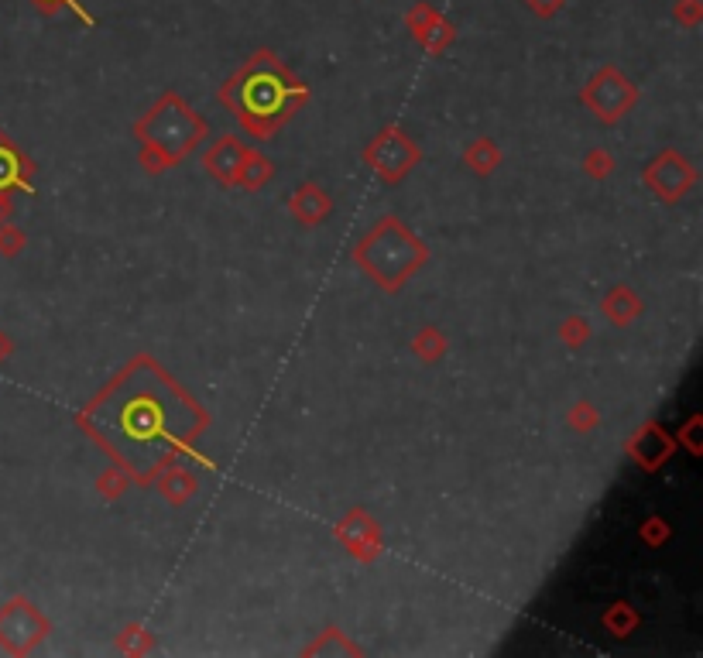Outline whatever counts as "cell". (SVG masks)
Wrapping results in <instances>:
<instances>
[{"instance_id":"1","label":"cell","mask_w":703,"mask_h":658,"mask_svg":"<svg viewBox=\"0 0 703 658\" xmlns=\"http://www.w3.org/2000/svg\"><path fill=\"white\" fill-rule=\"evenodd\" d=\"M83 419L93 436L103 439V446L141 480L155 477L175 449L196 439L206 425V415L151 360L127 367L86 408Z\"/></svg>"},{"instance_id":"2","label":"cell","mask_w":703,"mask_h":658,"mask_svg":"<svg viewBox=\"0 0 703 658\" xmlns=\"http://www.w3.org/2000/svg\"><path fill=\"white\" fill-rule=\"evenodd\" d=\"M223 96H227L230 107H234L237 114L261 134L295 107L292 96H299L302 100L306 90L295 83V79L289 76V69H285L275 55L258 52L234 79H230Z\"/></svg>"},{"instance_id":"3","label":"cell","mask_w":703,"mask_h":658,"mask_svg":"<svg viewBox=\"0 0 703 658\" xmlns=\"http://www.w3.org/2000/svg\"><path fill=\"white\" fill-rule=\"evenodd\" d=\"M138 138L145 144V165L151 172H165L203 141V120L182 96L165 93L138 124Z\"/></svg>"},{"instance_id":"4","label":"cell","mask_w":703,"mask_h":658,"mask_svg":"<svg viewBox=\"0 0 703 658\" xmlns=\"http://www.w3.org/2000/svg\"><path fill=\"white\" fill-rule=\"evenodd\" d=\"M357 261L367 275L385 288L405 285V278L426 261V247L415 240L409 227H402L398 220H381L378 227L357 244Z\"/></svg>"},{"instance_id":"5","label":"cell","mask_w":703,"mask_h":658,"mask_svg":"<svg viewBox=\"0 0 703 658\" xmlns=\"http://www.w3.org/2000/svg\"><path fill=\"white\" fill-rule=\"evenodd\" d=\"M45 635H49V621H45V617L38 614V607L28 604L25 597L0 607V648H4V652L28 655Z\"/></svg>"},{"instance_id":"6","label":"cell","mask_w":703,"mask_h":658,"mask_svg":"<svg viewBox=\"0 0 703 658\" xmlns=\"http://www.w3.org/2000/svg\"><path fill=\"white\" fill-rule=\"evenodd\" d=\"M635 96H638V90H635V83H631L625 72L614 69V66H604L587 83V90H583V103H587L597 117L611 124V120L625 117L628 110L635 107Z\"/></svg>"},{"instance_id":"7","label":"cell","mask_w":703,"mask_h":658,"mask_svg":"<svg viewBox=\"0 0 703 658\" xmlns=\"http://www.w3.org/2000/svg\"><path fill=\"white\" fill-rule=\"evenodd\" d=\"M415 162H419V148H415L398 127L381 131L378 141L367 148V165L378 175H385L388 182H398L402 175H409Z\"/></svg>"},{"instance_id":"8","label":"cell","mask_w":703,"mask_h":658,"mask_svg":"<svg viewBox=\"0 0 703 658\" xmlns=\"http://www.w3.org/2000/svg\"><path fill=\"white\" fill-rule=\"evenodd\" d=\"M693 165L686 162L683 155H676V151H666V155H659L655 162L645 168V186H652L659 192V199H683L686 189L693 186Z\"/></svg>"},{"instance_id":"9","label":"cell","mask_w":703,"mask_h":658,"mask_svg":"<svg viewBox=\"0 0 703 658\" xmlns=\"http://www.w3.org/2000/svg\"><path fill=\"white\" fill-rule=\"evenodd\" d=\"M409 28L415 35V42H419L426 52H443L446 45L457 38V31H453V24L443 18V14L436 11V7L429 4H415L409 11Z\"/></svg>"},{"instance_id":"10","label":"cell","mask_w":703,"mask_h":658,"mask_svg":"<svg viewBox=\"0 0 703 658\" xmlns=\"http://www.w3.org/2000/svg\"><path fill=\"white\" fill-rule=\"evenodd\" d=\"M247 158H251V151L244 148L237 138H223L213 144L210 151H206V172L213 175V179H220L223 186H237L241 182V172L247 165Z\"/></svg>"},{"instance_id":"11","label":"cell","mask_w":703,"mask_h":658,"mask_svg":"<svg viewBox=\"0 0 703 658\" xmlns=\"http://www.w3.org/2000/svg\"><path fill=\"white\" fill-rule=\"evenodd\" d=\"M337 535L357 559H374L378 556V525H374L364 511H354V515L343 518Z\"/></svg>"},{"instance_id":"12","label":"cell","mask_w":703,"mask_h":658,"mask_svg":"<svg viewBox=\"0 0 703 658\" xmlns=\"http://www.w3.org/2000/svg\"><path fill=\"white\" fill-rule=\"evenodd\" d=\"M28 175H31V165L25 162V155L0 134V192L28 189Z\"/></svg>"},{"instance_id":"13","label":"cell","mask_w":703,"mask_h":658,"mask_svg":"<svg viewBox=\"0 0 703 658\" xmlns=\"http://www.w3.org/2000/svg\"><path fill=\"white\" fill-rule=\"evenodd\" d=\"M292 213L299 216L306 227H313V223L326 220V213H330V196L319 186H313V182H306V186L292 196Z\"/></svg>"},{"instance_id":"14","label":"cell","mask_w":703,"mask_h":658,"mask_svg":"<svg viewBox=\"0 0 703 658\" xmlns=\"http://www.w3.org/2000/svg\"><path fill=\"white\" fill-rule=\"evenodd\" d=\"M638 309H642V306H638V299L628 292V288H614V292L604 299V312L614 319V323H621V326H625L631 316H638Z\"/></svg>"},{"instance_id":"15","label":"cell","mask_w":703,"mask_h":658,"mask_svg":"<svg viewBox=\"0 0 703 658\" xmlns=\"http://www.w3.org/2000/svg\"><path fill=\"white\" fill-rule=\"evenodd\" d=\"M162 491H165V497H169V501H175V504H182V501H189V497H193V491H196V480L189 477L186 470H165L162 473Z\"/></svg>"},{"instance_id":"16","label":"cell","mask_w":703,"mask_h":658,"mask_svg":"<svg viewBox=\"0 0 703 658\" xmlns=\"http://www.w3.org/2000/svg\"><path fill=\"white\" fill-rule=\"evenodd\" d=\"M467 165L481 175L494 172V165H498V148H494L491 141H477L474 148L467 151Z\"/></svg>"},{"instance_id":"17","label":"cell","mask_w":703,"mask_h":658,"mask_svg":"<svg viewBox=\"0 0 703 658\" xmlns=\"http://www.w3.org/2000/svg\"><path fill=\"white\" fill-rule=\"evenodd\" d=\"M415 350H419V357L426 360V364H436V360L443 357L446 343H443V336H439L436 329H422L419 340H415Z\"/></svg>"},{"instance_id":"18","label":"cell","mask_w":703,"mask_h":658,"mask_svg":"<svg viewBox=\"0 0 703 658\" xmlns=\"http://www.w3.org/2000/svg\"><path fill=\"white\" fill-rule=\"evenodd\" d=\"M261 179H271V162L251 155V158H247V165H244V172H241V182H244L247 189H258Z\"/></svg>"},{"instance_id":"19","label":"cell","mask_w":703,"mask_h":658,"mask_svg":"<svg viewBox=\"0 0 703 658\" xmlns=\"http://www.w3.org/2000/svg\"><path fill=\"white\" fill-rule=\"evenodd\" d=\"M21 247H25V234H21L18 227H7V223H0V254H4V258H11V254H18Z\"/></svg>"},{"instance_id":"20","label":"cell","mask_w":703,"mask_h":658,"mask_svg":"<svg viewBox=\"0 0 703 658\" xmlns=\"http://www.w3.org/2000/svg\"><path fill=\"white\" fill-rule=\"evenodd\" d=\"M673 14L686 24V28H693V24L700 21V0H679V4L673 7Z\"/></svg>"},{"instance_id":"21","label":"cell","mask_w":703,"mask_h":658,"mask_svg":"<svg viewBox=\"0 0 703 658\" xmlns=\"http://www.w3.org/2000/svg\"><path fill=\"white\" fill-rule=\"evenodd\" d=\"M35 4L42 7L45 14H55V11H59V7H73V11H76L79 18H83L86 24H93V18H90V14H86V11H83V7L76 4V0H35Z\"/></svg>"},{"instance_id":"22","label":"cell","mask_w":703,"mask_h":658,"mask_svg":"<svg viewBox=\"0 0 703 658\" xmlns=\"http://www.w3.org/2000/svg\"><path fill=\"white\" fill-rule=\"evenodd\" d=\"M525 4H529V11L535 14V18H553L566 0H525Z\"/></svg>"},{"instance_id":"23","label":"cell","mask_w":703,"mask_h":658,"mask_svg":"<svg viewBox=\"0 0 703 658\" xmlns=\"http://www.w3.org/2000/svg\"><path fill=\"white\" fill-rule=\"evenodd\" d=\"M587 172H590V175H597V179H601V175H607V172H611V162H607V158L601 155V151H597V155H590V158H587Z\"/></svg>"},{"instance_id":"24","label":"cell","mask_w":703,"mask_h":658,"mask_svg":"<svg viewBox=\"0 0 703 658\" xmlns=\"http://www.w3.org/2000/svg\"><path fill=\"white\" fill-rule=\"evenodd\" d=\"M583 336H587V326H583V323H566V326H563V340L580 343Z\"/></svg>"},{"instance_id":"25","label":"cell","mask_w":703,"mask_h":658,"mask_svg":"<svg viewBox=\"0 0 703 658\" xmlns=\"http://www.w3.org/2000/svg\"><path fill=\"white\" fill-rule=\"evenodd\" d=\"M7 216H11V199L0 192V223H7Z\"/></svg>"},{"instance_id":"26","label":"cell","mask_w":703,"mask_h":658,"mask_svg":"<svg viewBox=\"0 0 703 658\" xmlns=\"http://www.w3.org/2000/svg\"><path fill=\"white\" fill-rule=\"evenodd\" d=\"M7 357H11V340L0 333V360H7Z\"/></svg>"}]
</instances>
